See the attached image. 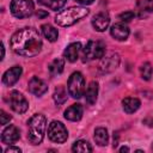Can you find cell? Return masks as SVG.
<instances>
[{
    "label": "cell",
    "mask_w": 153,
    "mask_h": 153,
    "mask_svg": "<svg viewBox=\"0 0 153 153\" xmlns=\"http://www.w3.org/2000/svg\"><path fill=\"white\" fill-rule=\"evenodd\" d=\"M10 45L17 55L32 57L41 51L42 39L35 27H23L12 35Z\"/></svg>",
    "instance_id": "cell-1"
},
{
    "label": "cell",
    "mask_w": 153,
    "mask_h": 153,
    "mask_svg": "<svg viewBox=\"0 0 153 153\" xmlns=\"http://www.w3.org/2000/svg\"><path fill=\"white\" fill-rule=\"evenodd\" d=\"M27 139L32 145H38L43 141L45 128H47V120L42 114H35L27 122Z\"/></svg>",
    "instance_id": "cell-2"
},
{
    "label": "cell",
    "mask_w": 153,
    "mask_h": 153,
    "mask_svg": "<svg viewBox=\"0 0 153 153\" xmlns=\"http://www.w3.org/2000/svg\"><path fill=\"white\" fill-rule=\"evenodd\" d=\"M88 14V10L82 6H74L59 12L55 17V23L59 26H71L85 18Z\"/></svg>",
    "instance_id": "cell-3"
},
{
    "label": "cell",
    "mask_w": 153,
    "mask_h": 153,
    "mask_svg": "<svg viewBox=\"0 0 153 153\" xmlns=\"http://www.w3.org/2000/svg\"><path fill=\"white\" fill-rule=\"evenodd\" d=\"M10 10L16 18L24 19L32 16L35 11V6L31 0H12L10 5Z\"/></svg>",
    "instance_id": "cell-4"
},
{
    "label": "cell",
    "mask_w": 153,
    "mask_h": 153,
    "mask_svg": "<svg viewBox=\"0 0 153 153\" xmlns=\"http://www.w3.org/2000/svg\"><path fill=\"white\" fill-rule=\"evenodd\" d=\"M67 88L69 96L75 99H79L85 93V79L80 72H74L71 74L67 82Z\"/></svg>",
    "instance_id": "cell-5"
},
{
    "label": "cell",
    "mask_w": 153,
    "mask_h": 153,
    "mask_svg": "<svg viewBox=\"0 0 153 153\" xmlns=\"http://www.w3.org/2000/svg\"><path fill=\"white\" fill-rule=\"evenodd\" d=\"M104 55H105V44L100 41H88L85 48H82L84 61L102 59Z\"/></svg>",
    "instance_id": "cell-6"
},
{
    "label": "cell",
    "mask_w": 153,
    "mask_h": 153,
    "mask_svg": "<svg viewBox=\"0 0 153 153\" xmlns=\"http://www.w3.org/2000/svg\"><path fill=\"white\" fill-rule=\"evenodd\" d=\"M48 137L53 142L63 143L68 137V131L61 122L53 121V122H50V124L48 127Z\"/></svg>",
    "instance_id": "cell-7"
},
{
    "label": "cell",
    "mask_w": 153,
    "mask_h": 153,
    "mask_svg": "<svg viewBox=\"0 0 153 153\" xmlns=\"http://www.w3.org/2000/svg\"><path fill=\"white\" fill-rule=\"evenodd\" d=\"M8 103L11 109L17 112V114H24L27 109H29V102L26 100V98L18 91H12L10 93V98H8Z\"/></svg>",
    "instance_id": "cell-8"
},
{
    "label": "cell",
    "mask_w": 153,
    "mask_h": 153,
    "mask_svg": "<svg viewBox=\"0 0 153 153\" xmlns=\"http://www.w3.org/2000/svg\"><path fill=\"white\" fill-rule=\"evenodd\" d=\"M120 65V56L116 53H110L109 55H104L99 63V69L102 73H110L115 71Z\"/></svg>",
    "instance_id": "cell-9"
},
{
    "label": "cell",
    "mask_w": 153,
    "mask_h": 153,
    "mask_svg": "<svg viewBox=\"0 0 153 153\" xmlns=\"http://www.w3.org/2000/svg\"><path fill=\"white\" fill-rule=\"evenodd\" d=\"M19 137H20V131L13 124H10L8 127H6L1 133V141L6 145H12L17 142Z\"/></svg>",
    "instance_id": "cell-10"
},
{
    "label": "cell",
    "mask_w": 153,
    "mask_h": 153,
    "mask_svg": "<svg viewBox=\"0 0 153 153\" xmlns=\"http://www.w3.org/2000/svg\"><path fill=\"white\" fill-rule=\"evenodd\" d=\"M23 69L20 66H13L12 68L7 69L2 75V82L6 86H13L20 78Z\"/></svg>",
    "instance_id": "cell-11"
},
{
    "label": "cell",
    "mask_w": 153,
    "mask_h": 153,
    "mask_svg": "<svg viewBox=\"0 0 153 153\" xmlns=\"http://www.w3.org/2000/svg\"><path fill=\"white\" fill-rule=\"evenodd\" d=\"M29 91L32 94L39 97V96L44 94L48 91V86L42 79H39L37 76H32L30 79V81H29Z\"/></svg>",
    "instance_id": "cell-12"
},
{
    "label": "cell",
    "mask_w": 153,
    "mask_h": 153,
    "mask_svg": "<svg viewBox=\"0 0 153 153\" xmlns=\"http://www.w3.org/2000/svg\"><path fill=\"white\" fill-rule=\"evenodd\" d=\"M82 51V48H81V43L80 42H74V43H71L63 51V56L66 57L67 61L69 62H75L78 59H79V55L80 53Z\"/></svg>",
    "instance_id": "cell-13"
},
{
    "label": "cell",
    "mask_w": 153,
    "mask_h": 153,
    "mask_svg": "<svg viewBox=\"0 0 153 153\" xmlns=\"http://www.w3.org/2000/svg\"><path fill=\"white\" fill-rule=\"evenodd\" d=\"M109 24H110V18L104 12H100V13L96 14L92 19V26L94 27V30H97L99 32L105 31L108 29Z\"/></svg>",
    "instance_id": "cell-14"
},
{
    "label": "cell",
    "mask_w": 153,
    "mask_h": 153,
    "mask_svg": "<svg viewBox=\"0 0 153 153\" xmlns=\"http://www.w3.org/2000/svg\"><path fill=\"white\" fill-rule=\"evenodd\" d=\"M153 12V0H139L136 2V16L139 18H146Z\"/></svg>",
    "instance_id": "cell-15"
},
{
    "label": "cell",
    "mask_w": 153,
    "mask_h": 153,
    "mask_svg": "<svg viewBox=\"0 0 153 153\" xmlns=\"http://www.w3.org/2000/svg\"><path fill=\"white\" fill-rule=\"evenodd\" d=\"M111 36L117 41H126L129 36V29L122 23H116L110 29Z\"/></svg>",
    "instance_id": "cell-16"
},
{
    "label": "cell",
    "mask_w": 153,
    "mask_h": 153,
    "mask_svg": "<svg viewBox=\"0 0 153 153\" xmlns=\"http://www.w3.org/2000/svg\"><path fill=\"white\" fill-rule=\"evenodd\" d=\"M82 114H84V109H82V105L81 104H73L71 106H68L66 110H65V118L68 120V121H79L81 117H82Z\"/></svg>",
    "instance_id": "cell-17"
},
{
    "label": "cell",
    "mask_w": 153,
    "mask_h": 153,
    "mask_svg": "<svg viewBox=\"0 0 153 153\" xmlns=\"http://www.w3.org/2000/svg\"><path fill=\"white\" fill-rule=\"evenodd\" d=\"M97 96H98V82L91 81L88 84L87 88L85 90V99H86L87 104L93 105L97 100Z\"/></svg>",
    "instance_id": "cell-18"
},
{
    "label": "cell",
    "mask_w": 153,
    "mask_h": 153,
    "mask_svg": "<svg viewBox=\"0 0 153 153\" xmlns=\"http://www.w3.org/2000/svg\"><path fill=\"white\" fill-rule=\"evenodd\" d=\"M141 105V102L135 98V97H127L122 100V106H123V110L127 112V114H133L135 112Z\"/></svg>",
    "instance_id": "cell-19"
},
{
    "label": "cell",
    "mask_w": 153,
    "mask_h": 153,
    "mask_svg": "<svg viewBox=\"0 0 153 153\" xmlns=\"http://www.w3.org/2000/svg\"><path fill=\"white\" fill-rule=\"evenodd\" d=\"M41 29H42L43 36H44L49 42H55V41L57 39V37H59V31H57V29H55L53 25H50V24H43V25L41 26Z\"/></svg>",
    "instance_id": "cell-20"
},
{
    "label": "cell",
    "mask_w": 153,
    "mask_h": 153,
    "mask_svg": "<svg viewBox=\"0 0 153 153\" xmlns=\"http://www.w3.org/2000/svg\"><path fill=\"white\" fill-rule=\"evenodd\" d=\"M63 68H65V61L63 59H55L50 62V65L48 66V69H49V73L51 76H55V75H59L63 72Z\"/></svg>",
    "instance_id": "cell-21"
},
{
    "label": "cell",
    "mask_w": 153,
    "mask_h": 153,
    "mask_svg": "<svg viewBox=\"0 0 153 153\" xmlns=\"http://www.w3.org/2000/svg\"><path fill=\"white\" fill-rule=\"evenodd\" d=\"M94 141L97 145L99 146H105L109 141V134H108V130L106 128H103V127H99L94 130Z\"/></svg>",
    "instance_id": "cell-22"
},
{
    "label": "cell",
    "mask_w": 153,
    "mask_h": 153,
    "mask_svg": "<svg viewBox=\"0 0 153 153\" xmlns=\"http://www.w3.org/2000/svg\"><path fill=\"white\" fill-rule=\"evenodd\" d=\"M72 151L75 153H87V152H92V147L91 145L85 141V140H78L73 143L72 146Z\"/></svg>",
    "instance_id": "cell-23"
},
{
    "label": "cell",
    "mask_w": 153,
    "mask_h": 153,
    "mask_svg": "<svg viewBox=\"0 0 153 153\" xmlns=\"http://www.w3.org/2000/svg\"><path fill=\"white\" fill-rule=\"evenodd\" d=\"M38 2L53 11H59L66 5V0H38Z\"/></svg>",
    "instance_id": "cell-24"
},
{
    "label": "cell",
    "mask_w": 153,
    "mask_h": 153,
    "mask_svg": "<svg viewBox=\"0 0 153 153\" xmlns=\"http://www.w3.org/2000/svg\"><path fill=\"white\" fill-rule=\"evenodd\" d=\"M55 103L57 105H61L63 104L66 100H67V92H66V88L63 86H57L54 91V96H53Z\"/></svg>",
    "instance_id": "cell-25"
},
{
    "label": "cell",
    "mask_w": 153,
    "mask_h": 153,
    "mask_svg": "<svg viewBox=\"0 0 153 153\" xmlns=\"http://www.w3.org/2000/svg\"><path fill=\"white\" fill-rule=\"evenodd\" d=\"M140 73H141V76L143 80H149L151 76H152V73H153V68L151 66L149 62H145L141 67H140Z\"/></svg>",
    "instance_id": "cell-26"
},
{
    "label": "cell",
    "mask_w": 153,
    "mask_h": 153,
    "mask_svg": "<svg viewBox=\"0 0 153 153\" xmlns=\"http://www.w3.org/2000/svg\"><path fill=\"white\" fill-rule=\"evenodd\" d=\"M135 16H136V14H135V12H133V11H124V12H122V13L118 16V18H120L122 22L128 23V22H130L131 19H134Z\"/></svg>",
    "instance_id": "cell-27"
},
{
    "label": "cell",
    "mask_w": 153,
    "mask_h": 153,
    "mask_svg": "<svg viewBox=\"0 0 153 153\" xmlns=\"http://www.w3.org/2000/svg\"><path fill=\"white\" fill-rule=\"evenodd\" d=\"M0 116H1V121H0V123H1V126H5V124H7L10 121H11V116L6 112V111H4V110H1L0 111Z\"/></svg>",
    "instance_id": "cell-28"
},
{
    "label": "cell",
    "mask_w": 153,
    "mask_h": 153,
    "mask_svg": "<svg viewBox=\"0 0 153 153\" xmlns=\"http://www.w3.org/2000/svg\"><path fill=\"white\" fill-rule=\"evenodd\" d=\"M20 152H22V149L16 146H10L5 149V153H20Z\"/></svg>",
    "instance_id": "cell-29"
},
{
    "label": "cell",
    "mask_w": 153,
    "mask_h": 153,
    "mask_svg": "<svg viewBox=\"0 0 153 153\" xmlns=\"http://www.w3.org/2000/svg\"><path fill=\"white\" fill-rule=\"evenodd\" d=\"M36 16H37L38 19H42V18H44V17H48V12H45L44 10H38V11L36 12Z\"/></svg>",
    "instance_id": "cell-30"
},
{
    "label": "cell",
    "mask_w": 153,
    "mask_h": 153,
    "mask_svg": "<svg viewBox=\"0 0 153 153\" xmlns=\"http://www.w3.org/2000/svg\"><path fill=\"white\" fill-rule=\"evenodd\" d=\"M75 2H78V4H80V5H91L94 0H74Z\"/></svg>",
    "instance_id": "cell-31"
},
{
    "label": "cell",
    "mask_w": 153,
    "mask_h": 153,
    "mask_svg": "<svg viewBox=\"0 0 153 153\" xmlns=\"http://www.w3.org/2000/svg\"><path fill=\"white\" fill-rule=\"evenodd\" d=\"M143 123L145 124H147V126H149V127H153V117H147V118H145L143 120Z\"/></svg>",
    "instance_id": "cell-32"
},
{
    "label": "cell",
    "mask_w": 153,
    "mask_h": 153,
    "mask_svg": "<svg viewBox=\"0 0 153 153\" xmlns=\"http://www.w3.org/2000/svg\"><path fill=\"white\" fill-rule=\"evenodd\" d=\"M120 151H121V152H124V151H126V152H129V148H128V147H122Z\"/></svg>",
    "instance_id": "cell-33"
}]
</instances>
